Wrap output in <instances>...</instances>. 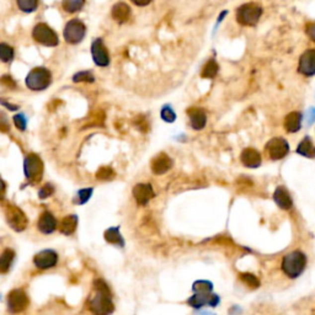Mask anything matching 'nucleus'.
<instances>
[{
	"label": "nucleus",
	"instance_id": "f257e3e1",
	"mask_svg": "<svg viewBox=\"0 0 315 315\" xmlns=\"http://www.w3.org/2000/svg\"><path fill=\"white\" fill-rule=\"evenodd\" d=\"M95 294L89 301V309L94 315H110L112 314L115 306L112 303L110 289L102 280L94 282Z\"/></svg>",
	"mask_w": 315,
	"mask_h": 315
},
{
	"label": "nucleus",
	"instance_id": "f03ea898",
	"mask_svg": "<svg viewBox=\"0 0 315 315\" xmlns=\"http://www.w3.org/2000/svg\"><path fill=\"white\" fill-rule=\"evenodd\" d=\"M307 266V256L299 250L289 252L282 260V271L289 278H297L304 272Z\"/></svg>",
	"mask_w": 315,
	"mask_h": 315
},
{
	"label": "nucleus",
	"instance_id": "7ed1b4c3",
	"mask_svg": "<svg viewBox=\"0 0 315 315\" xmlns=\"http://www.w3.org/2000/svg\"><path fill=\"white\" fill-rule=\"evenodd\" d=\"M262 15V7L256 2H247L236 9V21L242 26H255Z\"/></svg>",
	"mask_w": 315,
	"mask_h": 315
},
{
	"label": "nucleus",
	"instance_id": "20e7f679",
	"mask_svg": "<svg viewBox=\"0 0 315 315\" xmlns=\"http://www.w3.org/2000/svg\"><path fill=\"white\" fill-rule=\"evenodd\" d=\"M52 82V73L43 67L33 68L26 77V86L33 91L47 89Z\"/></svg>",
	"mask_w": 315,
	"mask_h": 315
},
{
	"label": "nucleus",
	"instance_id": "39448f33",
	"mask_svg": "<svg viewBox=\"0 0 315 315\" xmlns=\"http://www.w3.org/2000/svg\"><path fill=\"white\" fill-rule=\"evenodd\" d=\"M32 37L40 45L46 47H56L59 45L58 35L53 28H51L46 24H37L32 30Z\"/></svg>",
	"mask_w": 315,
	"mask_h": 315
},
{
	"label": "nucleus",
	"instance_id": "423d86ee",
	"mask_svg": "<svg viewBox=\"0 0 315 315\" xmlns=\"http://www.w3.org/2000/svg\"><path fill=\"white\" fill-rule=\"evenodd\" d=\"M25 176L30 182L41 181L43 175V162L37 154H28L24 160Z\"/></svg>",
	"mask_w": 315,
	"mask_h": 315
},
{
	"label": "nucleus",
	"instance_id": "0eeeda50",
	"mask_svg": "<svg viewBox=\"0 0 315 315\" xmlns=\"http://www.w3.org/2000/svg\"><path fill=\"white\" fill-rule=\"evenodd\" d=\"M85 33H86V27L84 22L79 19H73L67 22L63 31L64 40L69 45H77L81 42L82 38L85 37Z\"/></svg>",
	"mask_w": 315,
	"mask_h": 315
},
{
	"label": "nucleus",
	"instance_id": "6e6552de",
	"mask_svg": "<svg viewBox=\"0 0 315 315\" xmlns=\"http://www.w3.org/2000/svg\"><path fill=\"white\" fill-rule=\"evenodd\" d=\"M265 152L271 160H281L288 154L289 144L286 139L281 138V137H276V138L270 139L267 142L265 147Z\"/></svg>",
	"mask_w": 315,
	"mask_h": 315
},
{
	"label": "nucleus",
	"instance_id": "1a4fd4ad",
	"mask_svg": "<svg viewBox=\"0 0 315 315\" xmlns=\"http://www.w3.org/2000/svg\"><path fill=\"white\" fill-rule=\"evenodd\" d=\"M5 216L9 226L14 229L15 232H22L27 228L28 221L25 213L16 206L9 205L5 208Z\"/></svg>",
	"mask_w": 315,
	"mask_h": 315
},
{
	"label": "nucleus",
	"instance_id": "9d476101",
	"mask_svg": "<svg viewBox=\"0 0 315 315\" xmlns=\"http://www.w3.org/2000/svg\"><path fill=\"white\" fill-rule=\"evenodd\" d=\"M28 303L30 301H28L27 294L22 289H14L7 297V308L14 314L24 312L27 308Z\"/></svg>",
	"mask_w": 315,
	"mask_h": 315
},
{
	"label": "nucleus",
	"instance_id": "9b49d317",
	"mask_svg": "<svg viewBox=\"0 0 315 315\" xmlns=\"http://www.w3.org/2000/svg\"><path fill=\"white\" fill-rule=\"evenodd\" d=\"M57 261H58V255H57V252L54 250L51 249L42 250V251L36 254V256L33 257V263L40 270L52 268L57 265Z\"/></svg>",
	"mask_w": 315,
	"mask_h": 315
},
{
	"label": "nucleus",
	"instance_id": "f8f14e48",
	"mask_svg": "<svg viewBox=\"0 0 315 315\" xmlns=\"http://www.w3.org/2000/svg\"><path fill=\"white\" fill-rule=\"evenodd\" d=\"M91 56L95 64L99 67H107L110 64V54L107 48L105 47L104 41L101 38H96L91 45Z\"/></svg>",
	"mask_w": 315,
	"mask_h": 315
},
{
	"label": "nucleus",
	"instance_id": "ddd939ff",
	"mask_svg": "<svg viewBox=\"0 0 315 315\" xmlns=\"http://www.w3.org/2000/svg\"><path fill=\"white\" fill-rule=\"evenodd\" d=\"M221 302L219 297L217 294H211V293H195L190 299L187 301L188 306H191L192 308L200 309L205 306L210 307H217Z\"/></svg>",
	"mask_w": 315,
	"mask_h": 315
},
{
	"label": "nucleus",
	"instance_id": "4468645a",
	"mask_svg": "<svg viewBox=\"0 0 315 315\" xmlns=\"http://www.w3.org/2000/svg\"><path fill=\"white\" fill-rule=\"evenodd\" d=\"M298 72L304 77L315 76V48L306 51L299 58Z\"/></svg>",
	"mask_w": 315,
	"mask_h": 315
},
{
	"label": "nucleus",
	"instance_id": "2eb2a0df",
	"mask_svg": "<svg viewBox=\"0 0 315 315\" xmlns=\"http://www.w3.org/2000/svg\"><path fill=\"white\" fill-rule=\"evenodd\" d=\"M156 196L151 184H137L133 187V197L141 206L148 205L149 201Z\"/></svg>",
	"mask_w": 315,
	"mask_h": 315
},
{
	"label": "nucleus",
	"instance_id": "dca6fc26",
	"mask_svg": "<svg viewBox=\"0 0 315 315\" xmlns=\"http://www.w3.org/2000/svg\"><path fill=\"white\" fill-rule=\"evenodd\" d=\"M187 115L190 117L191 127L195 131H201L205 128L206 123H207V116L203 108L201 107H190L187 111Z\"/></svg>",
	"mask_w": 315,
	"mask_h": 315
},
{
	"label": "nucleus",
	"instance_id": "f3484780",
	"mask_svg": "<svg viewBox=\"0 0 315 315\" xmlns=\"http://www.w3.org/2000/svg\"><path fill=\"white\" fill-rule=\"evenodd\" d=\"M172 159L167 154L160 153L152 160V171L156 175H162L172 167Z\"/></svg>",
	"mask_w": 315,
	"mask_h": 315
},
{
	"label": "nucleus",
	"instance_id": "a211bd4d",
	"mask_svg": "<svg viewBox=\"0 0 315 315\" xmlns=\"http://www.w3.org/2000/svg\"><path fill=\"white\" fill-rule=\"evenodd\" d=\"M38 231L43 234H52L57 229V219L51 212H43L38 218Z\"/></svg>",
	"mask_w": 315,
	"mask_h": 315
},
{
	"label": "nucleus",
	"instance_id": "6ab92c4d",
	"mask_svg": "<svg viewBox=\"0 0 315 315\" xmlns=\"http://www.w3.org/2000/svg\"><path fill=\"white\" fill-rule=\"evenodd\" d=\"M240 160H241V162L246 167L255 169V167H259L260 165H261L262 158H261V154H260L256 149L246 148L241 152Z\"/></svg>",
	"mask_w": 315,
	"mask_h": 315
},
{
	"label": "nucleus",
	"instance_id": "aec40b11",
	"mask_svg": "<svg viewBox=\"0 0 315 315\" xmlns=\"http://www.w3.org/2000/svg\"><path fill=\"white\" fill-rule=\"evenodd\" d=\"M131 7L123 1L116 2V4L113 5L112 10H111L112 19L115 20L116 22H118V24H125V22H127L131 17Z\"/></svg>",
	"mask_w": 315,
	"mask_h": 315
},
{
	"label": "nucleus",
	"instance_id": "412c9836",
	"mask_svg": "<svg viewBox=\"0 0 315 315\" xmlns=\"http://www.w3.org/2000/svg\"><path fill=\"white\" fill-rule=\"evenodd\" d=\"M273 200H275L276 205L282 210H291L292 206H293L291 195H289L287 188L283 187V186H278L276 188L275 193H273Z\"/></svg>",
	"mask_w": 315,
	"mask_h": 315
},
{
	"label": "nucleus",
	"instance_id": "4be33fe9",
	"mask_svg": "<svg viewBox=\"0 0 315 315\" xmlns=\"http://www.w3.org/2000/svg\"><path fill=\"white\" fill-rule=\"evenodd\" d=\"M285 130L289 133H296L302 128V113L301 112H291L285 118Z\"/></svg>",
	"mask_w": 315,
	"mask_h": 315
},
{
	"label": "nucleus",
	"instance_id": "5701e85b",
	"mask_svg": "<svg viewBox=\"0 0 315 315\" xmlns=\"http://www.w3.org/2000/svg\"><path fill=\"white\" fill-rule=\"evenodd\" d=\"M77 227H78V217L76 214H72L62 219L59 223V231L64 236H71L77 231Z\"/></svg>",
	"mask_w": 315,
	"mask_h": 315
},
{
	"label": "nucleus",
	"instance_id": "b1692460",
	"mask_svg": "<svg viewBox=\"0 0 315 315\" xmlns=\"http://www.w3.org/2000/svg\"><path fill=\"white\" fill-rule=\"evenodd\" d=\"M297 153H298L299 156L309 158V159L315 158V146L313 141L311 139V137H304L303 141L298 144Z\"/></svg>",
	"mask_w": 315,
	"mask_h": 315
},
{
	"label": "nucleus",
	"instance_id": "393cba45",
	"mask_svg": "<svg viewBox=\"0 0 315 315\" xmlns=\"http://www.w3.org/2000/svg\"><path fill=\"white\" fill-rule=\"evenodd\" d=\"M105 240L110 244L118 245V246L123 247L125 246V240H123L122 236L120 233V228L118 227H112V228H108L105 232Z\"/></svg>",
	"mask_w": 315,
	"mask_h": 315
},
{
	"label": "nucleus",
	"instance_id": "a878e982",
	"mask_svg": "<svg viewBox=\"0 0 315 315\" xmlns=\"http://www.w3.org/2000/svg\"><path fill=\"white\" fill-rule=\"evenodd\" d=\"M218 72H219V66L218 63H217L216 59H210V61L206 63V66L203 67L201 77L205 79H213L216 78Z\"/></svg>",
	"mask_w": 315,
	"mask_h": 315
},
{
	"label": "nucleus",
	"instance_id": "bb28decb",
	"mask_svg": "<svg viewBox=\"0 0 315 315\" xmlns=\"http://www.w3.org/2000/svg\"><path fill=\"white\" fill-rule=\"evenodd\" d=\"M85 0H63L62 1V7L64 11L69 12V14H74L78 12L84 7Z\"/></svg>",
	"mask_w": 315,
	"mask_h": 315
},
{
	"label": "nucleus",
	"instance_id": "cd10ccee",
	"mask_svg": "<svg viewBox=\"0 0 315 315\" xmlns=\"http://www.w3.org/2000/svg\"><path fill=\"white\" fill-rule=\"evenodd\" d=\"M14 257H15V252L12 251L11 249H6L1 255V259H0V271L2 273L7 272L11 266L12 261H14Z\"/></svg>",
	"mask_w": 315,
	"mask_h": 315
},
{
	"label": "nucleus",
	"instance_id": "c85d7f7f",
	"mask_svg": "<svg viewBox=\"0 0 315 315\" xmlns=\"http://www.w3.org/2000/svg\"><path fill=\"white\" fill-rule=\"evenodd\" d=\"M15 52H14V48L11 46L6 45V43H1L0 45V59L1 62L4 63H10V62L14 59Z\"/></svg>",
	"mask_w": 315,
	"mask_h": 315
},
{
	"label": "nucleus",
	"instance_id": "c756f323",
	"mask_svg": "<svg viewBox=\"0 0 315 315\" xmlns=\"http://www.w3.org/2000/svg\"><path fill=\"white\" fill-rule=\"evenodd\" d=\"M16 2L22 12H33L38 6V0H16Z\"/></svg>",
	"mask_w": 315,
	"mask_h": 315
},
{
	"label": "nucleus",
	"instance_id": "7c9ffc66",
	"mask_svg": "<svg viewBox=\"0 0 315 315\" xmlns=\"http://www.w3.org/2000/svg\"><path fill=\"white\" fill-rule=\"evenodd\" d=\"M192 289L195 293H211L212 289H213V285H212V282H210V281L201 280L193 283Z\"/></svg>",
	"mask_w": 315,
	"mask_h": 315
},
{
	"label": "nucleus",
	"instance_id": "2f4dec72",
	"mask_svg": "<svg viewBox=\"0 0 315 315\" xmlns=\"http://www.w3.org/2000/svg\"><path fill=\"white\" fill-rule=\"evenodd\" d=\"M113 177H115V171L110 166H101L96 172V179L102 180V181L112 180Z\"/></svg>",
	"mask_w": 315,
	"mask_h": 315
},
{
	"label": "nucleus",
	"instance_id": "473e14b6",
	"mask_svg": "<svg viewBox=\"0 0 315 315\" xmlns=\"http://www.w3.org/2000/svg\"><path fill=\"white\" fill-rule=\"evenodd\" d=\"M240 278H241L242 282L246 283V285L251 288H257L260 286L259 278H257L255 275H252V273H249V272L241 273V275H240Z\"/></svg>",
	"mask_w": 315,
	"mask_h": 315
},
{
	"label": "nucleus",
	"instance_id": "72a5a7b5",
	"mask_svg": "<svg viewBox=\"0 0 315 315\" xmlns=\"http://www.w3.org/2000/svg\"><path fill=\"white\" fill-rule=\"evenodd\" d=\"M160 115H161L162 120H164L165 122H167V123H172L175 120H176V113L174 112L172 107L169 105H165L164 107L161 108V112H160Z\"/></svg>",
	"mask_w": 315,
	"mask_h": 315
},
{
	"label": "nucleus",
	"instance_id": "f704fd0d",
	"mask_svg": "<svg viewBox=\"0 0 315 315\" xmlns=\"http://www.w3.org/2000/svg\"><path fill=\"white\" fill-rule=\"evenodd\" d=\"M74 82H94L95 78L92 76L91 72H79V73L74 74L73 77Z\"/></svg>",
	"mask_w": 315,
	"mask_h": 315
},
{
	"label": "nucleus",
	"instance_id": "c9c22d12",
	"mask_svg": "<svg viewBox=\"0 0 315 315\" xmlns=\"http://www.w3.org/2000/svg\"><path fill=\"white\" fill-rule=\"evenodd\" d=\"M92 188H82V190H80L78 192V203L79 205H84V203H86L87 201L90 200V197H91L92 195Z\"/></svg>",
	"mask_w": 315,
	"mask_h": 315
},
{
	"label": "nucleus",
	"instance_id": "e433bc0d",
	"mask_svg": "<svg viewBox=\"0 0 315 315\" xmlns=\"http://www.w3.org/2000/svg\"><path fill=\"white\" fill-rule=\"evenodd\" d=\"M12 120H14V123L15 126H16V128L19 131H25L26 130V118H25V116L22 115V113H17V115H15L14 117H12Z\"/></svg>",
	"mask_w": 315,
	"mask_h": 315
},
{
	"label": "nucleus",
	"instance_id": "4c0bfd02",
	"mask_svg": "<svg viewBox=\"0 0 315 315\" xmlns=\"http://www.w3.org/2000/svg\"><path fill=\"white\" fill-rule=\"evenodd\" d=\"M54 192V187L52 185L47 184L45 186H42V187L40 188V192H38V197L41 198V200H45V198H48L50 196H52Z\"/></svg>",
	"mask_w": 315,
	"mask_h": 315
},
{
	"label": "nucleus",
	"instance_id": "58836bf2",
	"mask_svg": "<svg viewBox=\"0 0 315 315\" xmlns=\"http://www.w3.org/2000/svg\"><path fill=\"white\" fill-rule=\"evenodd\" d=\"M0 80H1V82L6 87H10V89H14V87H16V82H15V80L12 79L11 77L9 76V74H5V76H2Z\"/></svg>",
	"mask_w": 315,
	"mask_h": 315
},
{
	"label": "nucleus",
	"instance_id": "ea45409f",
	"mask_svg": "<svg viewBox=\"0 0 315 315\" xmlns=\"http://www.w3.org/2000/svg\"><path fill=\"white\" fill-rule=\"evenodd\" d=\"M306 33L309 38L315 43V21L309 22L306 26Z\"/></svg>",
	"mask_w": 315,
	"mask_h": 315
},
{
	"label": "nucleus",
	"instance_id": "a19ab883",
	"mask_svg": "<svg viewBox=\"0 0 315 315\" xmlns=\"http://www.w3.org/2000/svg\"><path fill=\"white\" fill-rule=\"evenodd\" d=\"M307 121H308L309 125L315 122V108L312 107L308 112V117H307Z\"/></svg>",
	"mask_w": 315,
	"mask_h": 315
},
{
	"label": "nucleus",
	"instance_id": "79ce46f5",
	"mask_svg": "<svg viewBox=\"0 0 315 315\" xmlns=\"http://www.w3.org/2000/svg\"><path fill=\"white\" fill-rule=\"evenodd\" d=\"M131 1L137 6H147V5L151 4L152 0H131Z\"/></svg>",
	"mask_w": 315,
	"mask_h": 315
}]
</instances>
